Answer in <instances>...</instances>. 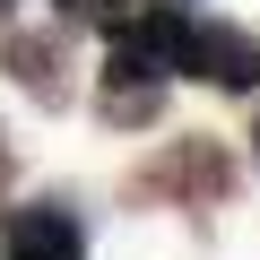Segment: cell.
<instances>
[{
  "label": "cell",
  "mask_w": 260,
  "mask_h": 260,
  "mask_svg": "<svg viewBox=\"0 0 260 260\" xmlns=\"http://www.w3.org/2000/svg\"><path fill=\"white\" fill-rule=\"evenodd\" d=\"M0 70H9V87L44 113H70L78 104V78H70V35L61 26H18L9 44H0Z\"/></svg>",
  "instance_id": "2"
},
{
  "label": "cell",
  "mask_w": 260,
  "mask_h": 260,
  "mask_svg": "<svg viewBox=\"0 0 260 260\" xmlns=\"http://www.w3.org/2000/svg\"><path fill=\"white\" fill-rule=\"evenodd\" d=\"M95 113H104L113 130H156V113H165V78H156V70H139V61H121V52H104Z\"/></svg>",
  "instance_id": "5"
},
{
  "label": "cell",
  "mask_w": 260,
  "mask_h": 260,
  "mask_svg": "<svg viewBox=\"0 0 260 260\" xmlns=\"http://www.w3.org/2000/svg\"><path fill=\"white\" fill-rule=\"evenodd\" d=\"M0 191H9V139H0Z\"/></svg>",
  "instance_id": "7"
},
{
  "label": "cell",
  "mask_w": 260,
  "mask_h": 260,
  "mask_svg": "<svg viewBox=\"0 0 260 260\" xmlns=\"http://www.w3.org/2000/svg\"><path fill=\"white\" fill-rule=\"evenodd\" d=\"M251 156H260V121H251Z\"/></svg>",
  "instance_id": "8"
},
{
  "label": "cell",
  "mask_w": 260,
  "mask_h": 260,
  "mask_svg": "<svg viewBox=\"0 0 260 260\" xmlns=\"http://www.w3.org/2000/svg\"><path fill=\"white\" fill-rule=\"evenodd\" d=\"M9 9H18V0H0V18H9Z\"/></svg>",
  "instance_id": "9"
},
{
  "label": "cell",
  "mask_w": 260,
  "mask_h": 260,
  "mask_svg": "<svg viewBox=\"0 0 260 260\" xmlns=\"http://www.w3.org/2000/svg\"><path fill=\"white\" fill-rule=\"evenodd\" d=\"M121 9H130V0H61L70 26H104V18H121Z\"/></svg>",
  "instance_id": "6"
},
{
  "label": "cell",
  "mask_w": 260,
  "mask_h": 260,
  "mask_svg": "<svg viewBox=\"0 0 260 260\" xmlns=\"http://www.w3.org/2000/svg\"><path fill=\"white\" fill-rule=\"evenodd\" d=\"M9 260H87V217L70 200H26L9 208Z\"/></svg>",
  "instance_id": "4"
},
{
  "label": "cell",
  "mask_w": 260,
  "mask_h": 260,
  "mask_svg": "<svg viewBox=\"0 0 260 260\" xmlns=\"http://www.w3.org/2000/svg\"><path fill=\"white\" fill-rule=\"evenodd\" d=\"M182 78L225 87V95H251V87H260V35H243V26H200V18H191Z\"/></svg>",
  "instance_id": "3"
},
{
  "label": "cell",
  "mask_w": 260,
  "mask_h": 260,
  "mask_svg": "<svg viewBox=\"0 0 260 260\" xmlns=\"http://www.w3.org/2000/svg\"><path fill=\"white\" fill-rule=\"evenodd\" d=\"M139 191L182 200V208H225L234 200V156H225V139H174L156 165H139Z\"/></svg>",
  "instance_id": "1"
}]
</instances>
